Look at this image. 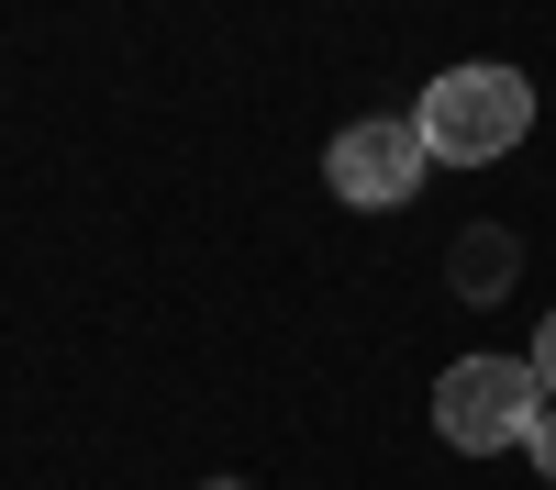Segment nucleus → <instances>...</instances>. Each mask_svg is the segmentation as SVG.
<instances>
[{"mask_svg": "<svg viewBox=\"0 0 556 490\" xmlns=\"http://www.w3.org/2000/svg\"><path fill=\"white\" fill-rule=\"evenodd\" d=\"M412 123H424L434 167H490V156H513L534 134V78L523 67H445L412 101Z\"/></svg>", "mask_w": 556, "mask_h": 490, "instance_id": "obj_1", "label": "nucleus"}, {"mask_svg": "<svg viewBox=\"0 0 556 490\" xmlns=\"http://www.w3.org/2000/svg\"><path fill=\"white\" fill-rule=\"evenodd\" d=\"M534 413H545L534 356H456V368L434 379V435L456 445V457H501V445H523Z\"/></svg>", "mask_w": 556, "mask_h": 490, "instance_id": "obj_2", "label": "nucleus"}, {"mask_svg": "<svg viewBox=\"0 0 556 490\" xmlns=\"http://www.w3.org/2000/svg\"><path fill=\"white\" fill-rule=\"evenodd\" d=\"M424 178H434V146H424V123H401V112H367V123H345L334 146H323V190L345 212H412Z\"/></svg>", "mask_w": 556, "mask_h": 490, "instance_id": "obj_3", "label": "nucleus"}, {"mask_svg": "<svg viewBox=\"0 0 556 490\" xmlns=\"http://www.w3.org/2000/svg\"><path fill=\"white\" fill-rule=\"evenodd\" d=\"M456 279H468V290H501V279H513V246H501V235H468V246H456Z\"/></svg>", "mask_w": 556, "mask_h": 490, "instance_id": "obj_4", "label": "nucleus"}, {"mask_svg": "<svg viewBox=\"0 0 556 490\" xmlns=\"http://www.w3.org/2000/svg\"><path fill=\"white\" fill-rule=\"evenodd\" d=\"M523 457H534V479H556V401L534 413V435H523Z\"/></svg>", "mask_w": 556, "mask_h": 490, "instance_id": "obj_5", "label": "nucleus"}, {"mask_svg": "<svg viewBox=\"0 0 556 490\" xmlns=\"http://www.w3.org/2000/svg\"><path fill=\"white\" fill-rule=\"evenodd\" d=\"M534 379H545V401H556V312L534 324Z\"/></svg>", "mask_w": 556, "mask_h": 490, "instance_id": "obj_6", "label": "nucleus"}, {"mask_svg": "<svg viewBox=\"0 0 556 490\" xmlns=\"http://www.w3.org/2000/svg\"><path fill=\"white\" fill-rule=\"evenodd\" d=\"M201 490H245V479H201Z\"/></svg>", "mask_w": 556, "mask_h": 490, "instance_id": "obj_7", "label": "nucleus"}]
</instances>
